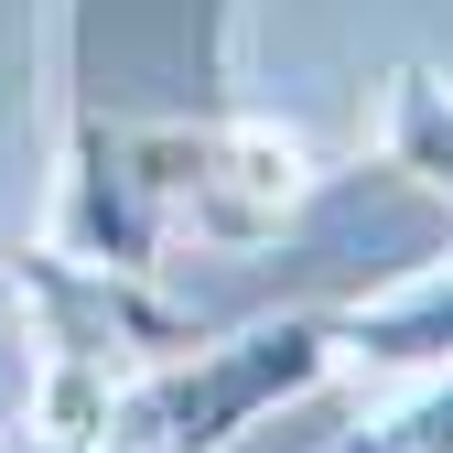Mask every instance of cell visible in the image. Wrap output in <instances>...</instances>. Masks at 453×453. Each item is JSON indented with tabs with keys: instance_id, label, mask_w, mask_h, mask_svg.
I'll use <instances>...</instances> for the list:
<instances>
[{
	"instance_id": "obj_1",
	"label": "cell",
	"mask_w": 453,
	"mask_h": 453,
	"mask_svg": "<svg viewBox=\"0 0 453 453\" xmlns=\"http://www.w3.org/2000/svg\"><path fill=\"white\" fill-rule=\"evenodd\" d=\"M324 367H334V313H270L249 334H205L195 357L141 367L87 453H226L249 421L303 400ZM22 453H43V442H22Z\"/></svg>"
},
{
	"instance_id": "obj_2",
	"label": "cell",
	"mask_w": 453,
	"mask_h": 453,
	"mask_svg": "<svg viewBox=\"0 0 453 453\" xmlns=\"http://www.w3.org/2000/svg\"><path fill=\"white\" fill-rule=\"evenodd\" d=\"M130 162H141V184H151L162 238H195V249H270L280 226L303 216V195H313L303 141H280L259 119L130 130Z\"/></svg>"
},
{
	"instance_id": "obj_3",
	"label": "cell",
	"mask_w": 453,
	"mask_h": 453,
	"mask_svg": "<svg viewBox=\"0 0 453 453\" xmlns=\"http://www.w3.org/2000/svg\"><path fill=\"white\" fill-rule=\"evenodd\" d=\"M12 292L43 324V357L54 367H108V378H141V367H173L205 346V324L184 303H162L141 270H97L65 249H22L12 259Z\"/></svg>"
},
{
	"instance_id": "obj_4",
	"label": "cell",
	"mask_w": 453,
	"mask_h": 453,
	"mask_svg": "<svg viewBox=\"0 0 453 453\" xmlns=\"http://www.w3.org/2000/svg\"><path fill=\"white\" fill-rule=\"evenodd\" d=\"M54 249H65V259H97V270H141V280L162 270V216H151V184H141V162H130V130H108V119L76 130Z\"/></svg>"
},
{
	"instance_id": "obj_5",
	"label": "cell",
	"mask_w": 453,
	"mask_h": 453,
	"mask_svg": "<svg viewBox=\"0 0 453 453\" xmlns=\"http://www.w3.org/2000/svg\"><path fill=\"white\" fill-rule=\"evenodd\" d=\"M334 357L357 367H453V259L411 270L400 292L334 313Z\"/></svg>"
},
{
	"instance_id": "obj_6",
	"label": "cell",
	"mask_w": 453,
	"mask_h": 453,
	"mask_svg": "<svg viewBox=\"0 0 453 453\" xmlns=\"http://www.w3.org/2000/svg\"><path fill=\"white\" fill-rule=\"evenodd\" d=\"M388 162H400L421 195L453 205V87H432V76L388 87Z\"/></svg>"
},
{
	"instance_id": "obj_7",
	"label": "cell",
	"mask_w": 453,
	"mask_h": 453,
	"mask_svg": "<svg viewBox=\"0 0 453 453\" xmlns=\"http://www.w3.org/2000/svg\"><path fill=\"white\" fill-rule=\"evenodd\" d=\"M334 453H453V367L421 388V400H400L388 421H367L357 442H334Z\"/></svg>"
}]
</instances>
